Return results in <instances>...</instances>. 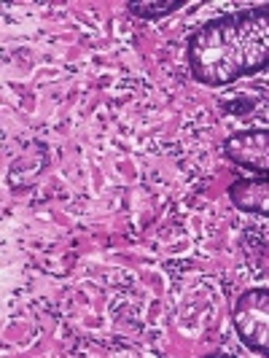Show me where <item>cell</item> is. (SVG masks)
Segmentation results:
<instances>
[{
  "instance_id": "obj_1",
  "label": "cell",
  "mask_w": 269,
  "mask_h": 358,
  "mask_svg": "<svg viewBox=\"0 0 269 358\" xmlns=\"http://www.w3.org/2000/svg\"><path fill=\"white\" fill-rule=\"evenodd\" d=\"M267 11L213 22L191 41V65L210 84L234 81L267 62Z\"/></svg>"
},
{
  "instance_id": "obj_2",
  "label": "cell",
  "mask_w": 269,
  "mask_h": 358,
  "mask_svg": "<svg viewBox=\"0 0 269 358\" xmlns=\"http://www.w3.org/2000/svg\"><path fill=\"white\" fill-rule=\"evenodd\" d=\"M267 291H251L237 302L234 321L240 329V337L253 350H261V353H267Z\"/></svg>"
},
{
  "instance_id": "obj_3",
  "label": "cell",
  "mask_w": 269,
  "mask_h": 358,
  "mask_svg": "<svg viewBox=\"0 0 269 358\" xmlns=\"http://www.w3.org/2000/svg\"><path fill=\"white\" fill-rule=\"evenodd\" d=\"M183 6V0H161V3H132V14L138 17H161V14H170Z\"/></svg>"
}]
</instances>
